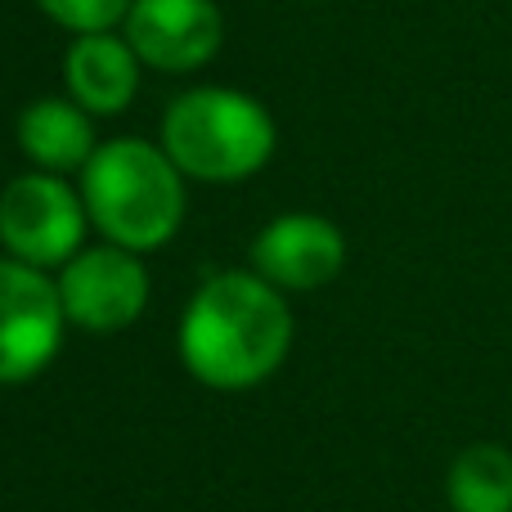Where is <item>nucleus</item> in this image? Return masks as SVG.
I'll list each match as a JSON object with an SVG mask.
<instances>
[{
  "label": "nucleus",
  "mask_w": 512,
  "mask_h": 512,
  "mask_svg": "<svg viewBox=\"0 0 512 512\" xmlns=\"http://www.w3.org/2000/svg\"><path fill=\"white\" fill-rule=\"evenodd\" d=\"M274 117L261 99L225 86L185 90L167 104L162 117V149L180 167V176L230 185L248 180L274 153Z\"/></svg>",
  "instance_id": "nucleus-3"
},
{
  "label": "nucleus",
  "mask_w": 512,
  "mask_h": 512,
  "mask_svg": "<svg viewBox=\"0 0 512 512\" xmlns=\"http://www.w3.org/2000/svg\"><path fill=\"white\" fill-rule=\"evenodd\" d=\"M81 198L108 243L153 252L185 221V176L162 144L108 140L81 167Z\"/></svg>",
  "instance_id": "nucleus-2"
},
{
  "label": "nucleus",
  "mask_w": 512,
  "mask_h": 512,
  "mask_svg": "<svg viewBox=\"0 0 512 512\" xmlns=\"http://www.w3.org/2000/svg\"><path fill=\"white\" fill-rule=\"evenodd\" d=\"M292 346V310L261 274H212L180 319V360L203 387L243 391L265 382Z\"/></svg>",
  "instance_id": "nucleus-1"
},
{
  "label": "nucleus",
  "mask_w": 512,
  "mask_h": 512,
  "mask_svg": "<svg viewBox=\"0 0 512 512\" xmlns=\"http://www.w3.org/2000/svg\"><path fill=\"white\" fill-rule=\"evenodd\" d=\"M63 77H68V95L90 117H117L140 90V54L131 50L126 36L86 32L68 45Z\"/></svg>",
  "instance_id": "nucleus-9"
},
{
  "label": "nucleus",
  "mask_w": 512,
  "mask_h": 512,
  "mask_svg": "<svg viewBox=\"0 0 512 512\" xmlns=\"http://www.w3.org/2000/svg\"><path fill=\"white\" fill-rule=\"evenodd\" d=\"M63 297L45 270L23 261H0V387L27 382L59 355Z\"/></svg>",
  "instance_id": "nucleus-5"
},
{
  "label": "nucleus",
  "mask_w": 512,
  "mask_h": 512,
  "mask_svg": "<svg viewBox=\"0 0 512 512\" xmlns=\"http://www.w3.org/2000/svg\"><path fill=\"white\" fill-rule=\"evenodd\" d=\"M86 198L50 171H27L0 189V243L14 261L54 270L68 265L86 239Z\"/></svg>",
  "instance_id": "nucleus-4"
},
{
  "label": "nucleus",
  "mask_w": 512,
  "mask_h": 512,
  "mask_svg": "<svg viewBox=\"0 0 512 512\" xmlns=\"http://www.w3.org/2000/svg\"><path fill=\"white\" fill-rule=\"evenodd\" d=\"M18 149L41 171H77L95 158V122L77 99H36L18 113Z\"/></svg>",
  "instance_id": "nucleus-10"
},
{
  "label": "nucleus",
  "mask_w": 512,
  "mask_h": 512,
  "mask_svg": "<svg viewBox=\"0 0 512 512\" xmlns=\"http://www.w3.org/2000/svg\"><path fill=\"white\" fill-rule=\"evenodd\" d=\"M126 41L149 68L194 72L216 59L225 18L216 0H135L126 14Z\"/></svg>",
  "instance_id": "nucleus-7"
},
{
  "label": "nucleus",
  "mask_w": 512,
  "mask_h": 512,
  "mask_svg": "<svg viewBox=\"0 0 512 512\" xmlns=\"http://www.w3.org/2000/svg\"><path fill=\"white\" fill-rule=\"evenodd\" d=\"M36 5L59 27L86 36V32H108L113 23H126L135 0H36Z\"/></svg>",
  "instance_id": "nucleus-12"
},
{
  "label": "nucleus",
  "mask_w": 512,
  "mask_h": 512,
  "mask_svg": "<svg viewBox=\"0 0 512 512\" xmlns=\"http://www.w3.org/2000/svg\"><path fill=\"white\" fill-rule=\"evenodd\" d=\"M59 297L68 324L86 333H122L149 306V270L140 265V252H126L117 243L81 248L63 265Z\"/></svg>",
  "instance_id": "nucleus-6"
},
{
  "label": "nucleus",
  "mask_w": 512,
  "mask_h": 512,
  "mask_svg": "<svg viewBox=\"0 0 512 512\" xmlns=\"http://www.w3.org/2000/svg\"><path fill=\"white\" fill-rule=\"evenodd\" d=\"M445 499L454 512H512V450L477 441L445 472Z\"/></svg>",
  "instance_id": "nucleus-11"
},
{
  "label": "nucleus",
  "mask_w": 512,
  "mask_h": 512,
  "mask_svg": "<svg viewBox=\"0 0 512 512\" xmlns=\"http://www.w3.org/2000/svg\"><path fill=\"white\" fill-rule=\"evenodd\" d=\"M346 261V239L333 221L315 212L274 216L252 243V274L283 292H310L337 279Z\"/></svg>",
  "instance_id": "nucleus-8"
}]
</instances>
